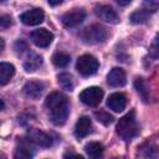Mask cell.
<instances>
[{
    "label": "cell",
    "mask_w": 159,
    "mask_h": 159,
    "mask_svg": "<svg viewBox=\"0 0 159 159\" xmlns=\"http://www.w3.org/2000/svg\"><path fill=\"white\" fill-rule=\"evenodd\" d=\"M45 106L48 109L50 119L55 125H62L66 123L70 106L68 99L65 94H62L61 92H51L45 101Z\"/></svg>",
    "instance_id": "6da1fadb"
},
{
    "label": "cell",
    "mask_w": 159,
    "mask_h": 159,
    "mask_svg": "<svg viewBox=\"0 0 159 159\" xmlns=\"http://www.w3.org/2000/svg\"><path fill=\"white\" fill-rule=\"evenodd\" d=\"M117 134L123 140H130L138 134V125L135 120V113L134 111H130L125 116H123L119 122L117 123Z\"/></svg>",
    "instance_id": "7a4b0ae2"
},
{
    "label": "cell",
    "mask_w": 159,
    "mask_h": 159,
    "mask_svg": "<svg viewBox=\"0 0 159 159\" xmlns=\"http://www.w3.org/2000/svg\"><path fill=\"white\" fill-rule=\"evenodd\" d=\"M98 66H99L98 60L89 53L80 56L77 60V63H76V68H77L78 73L82 75L83 77H88V76L94 75L98 70Z\"/></svg>",
    "instance_id": "3957f363"
},
{
    "label": "cell",
    "mask_w": 159,
    "mask_h": 159,
    "mask_svg": "<svg viewBox=\"0 0 159 159\" xmlns=\"http://www.w3.org/2000/svg\"><path fill=\"white\" fill-rule=\"evenodd\" d=\"M81 36H82L83 41L87 43H99L107 39V31L102 25L94 24V25H91L89 27H87L82 32Z\"/></svg>",
    "instance_id": "277c9868"
},
{
    "label": "cell",
    "mask_w": 159,
    "mask_h": 159,
    "mask_svg": "<svg viewBox=\"0 0 159 159\" xmlns=\"http://www.w3.org/2000/svg\"><path fill=\"white\" fill-rule=\"evenodd\" d=\"M102 98H103V89L99 87H96V86L88 87L80 93L81 102L84 103L86 106H89V107L98 106L101 103Z\"/></svg>",
    "instance_id": "5b68a950"
},
{
    "label": "cell",
    "mask_w": 159,
    "mask_h": 159,
    "mask_svg": "<svg viewBox=\"0 0 159 159\" xmlns=\"http://www.w3.org/2000/svg\"><path fill=\"white\" fill-rule=\"evenodd\" d=\"M30 39L39 47H47L53 40V35L46 29H37L30 34Z\"/></svg>",
    "instance_id": "8992f818"
},
{
    "label": "cell",
    "mask_w": 159,
    "mask_h": 159,
    "mask_svg": "<svg viewBox=\"0 0 159 159\" xmlns=\"http://www.w3.org/2000/svg\"><path fill=\"white\" fill-rule=\"evenodd\" d=\"M45 14L41 9H31L29 11H25L20 15V20L22 24L27 26H35L43 21Z\"/></svg>",
    "instance_id": "52a82bcc"
},
{
    "label": "cell",
    "mask_w": 159,
    "mask_h": 159,
    "mask_svg": "<svg viewBox=\"0 0 159 159\" xmlns=\"http://www.w3.org/2000/svg\"><path fill=\"white\" fill-rule=\"evenodd\" d=\"M27 137H29L30 142H32V143H35V144H37L40 147L47 148V147H50L52 144L51 137L47 133H45V132H42V130L37 129V128H31L27 132Z\"/></svg>",
    "instance_id": "ba28073f"
},
{
    "label": "cell",
    "mask_w": 159,
    "mask_h": 159,
    "mask_svg": "<svg viewBox=\"0 0 159 159\" xmlns=\"http://www.w3.org/2000/svg\"><path fill=\"white\" fill-rule=\"evenodd\" d=\"M84 19H86V12L83 10L75 9L72 11L66 12L62 16V24L66 27H75V26L80 25Z\"/></svg>",
    "instance_id": "9c48e42d"
},
{
    "label": "cell",
    "mask_w": 159,
    "mask_h": 159,
    "mask_svg": "<svg viewBox=\"0 0 159 159\" xmlns=\"http://www.w3.org/2000/svg\"><path fill=\"white\" fill-rule=\"evenodd\" d=\"M96 15L106 21V22H109V24H117L119 17H118V14L116 12V10L108 5H98L96 6Z\"/></svg>",
    "instance_id": "30bf717a"
},
{
    "label": "cell",
    "mask_w": 159,
    "mask_h": 159,
    "mask_svg": "<svg viewBox=\"0 0 159 159\" xmlns=\"http://www.w3.org/2000/svg\"><path fill=\"white\" fill-rule=\"evenodd\" d=\"M107 82L112 87H122V86H124L125 82H127L125 72L119 67L112 68L109 71V73L107 75Z\"/></svg>",
    "instance_id": "8fae6325"
},
{
    "label": "cell",
    "mask_w": 159,
    "mask_h": 159,
    "mask_svg": "<svg viewBox=\"0 0 159 159\" xmlns=\"http://www.w3.org/2000/svg\"><path fill=\"white\" fill-rule=\"evenodd\" d=\"M107 106L114 112H122L127 106V97L123 93H113L108 97Z\"/></svg>",
    "instance_id": "7c38bea8"
},
{
    "label": "cell",
    "mask_w": 159,
    "mask_h": 159,
    "mask_svg": "<svg viewBox=\"0 0 159 159\" xmlns=\"http://www.w3.org/2000/svg\"><path fill=\"white\" fill-rule=\"evenodd\" d=\"M43 83L40 82V81H29L25 83L24 86V93L30 97V98H34V99H37L42 92H43Z\"/></svg>",
    "instance_id": "4fadbf2b"
},
{
    "label": "cell",
    "mask_w": 159,
    "mask_h": 159,
    "mask_svg": "<svg viewBox=\"0 0 159 159\" xmlns=\"http://www.w3.org/2000/svg\"><path fill=\"white\" fill-rule=\"evenodd\" d=\"M91 128H92V122L88 117L83 116V117H80L78 120L76 122V125H75V135L81 139V138H84L87 134H89L91 132Z\"/></svg>",
    "instance_id": "5bb4252c"
},
{
    "label": "cell",
    "mask_w": 159,
    "mask_h": 159,
    "mask_svg": "<svg viewBox=\"0 0 159 159\" xmlns=\"http://www.w3.org/2000/svg\"><path fill=\"white\" fill-rule=\"evenodd\" d=\"M15 73V67L7 62H0V86L10 82Z\"/></svg>",
    "instance_id": "9a60e30c"
},
{
    "label": "cell",
    "mask_w": 159,
    "mask_h": 159,
    "mask_svg": "<svg viewBox=\"0 0 159 159\" xmlns=\"http://www.w3.org/2000/svg\"><path fill=\"white\" fill-rule=\"evenodd\" d=\"M41 65H42V57L39 56L37 53L31 52V53L27 56L26 61L24 62V68H25L27 72H34V71H36Z\"/></svg>",
    "instance_id": "2e32d148"
},
{
    "label": "cell",
    "mask_w": 159,
    "mask_h": 159,
    "mask_svg": "<svg viewBox=\"0 0 159 159\" xmlns=\"http://www.w3.org/2000/svg\"><path fill=\"white\" fill-rule=\"evenodd\" d=\"M84 149H86V153L92 159H97L103 153V145L101 143H98V142H89L88 144H86Z\"/></svg>",
    "instance_id": "e0dca14e"
},
{
    "label": "cell",
    "mask_w": 159,
    "mask_h": 159,
    "mask_svg": "<svg viewBox=\"0 0 159 159\" xmlns=\"http://www.w3.org/2000/svg\"><path fill=\"white\" fill-rule=\"evenodd\" d=\"M14 159H32L31 149H30L25 143H21V144L17 145L16 149H15Z\"/></svg>",
    "instance_id": "ac0fdd59"
},
{
    "label": "cell",
    "mask_w": 159,
    "mask_h": 159,
    "mask_svg": "<svg viewBox=\"0 0 159 159\" xmlns=\"http://www.w3.org/2000/svg\"><path fill=\"white\" fill-rule=\"evenodd\" d=\"M71 61V57L70 55L65 53V52H56L53 56H52V63L56 66V67H66Z\"/></svg>",
    "instance_id": "d6986e66"
},
{
    "label": "cell",
    "mask_w": 159,
    "mask_h": 159,
    "mask_svg": "<svg viewBox=\"0 0 159 159\" xmlns=\"http://www.w3.org/2000/svg\"><path fill=\"white\" fill-rule=\"evenodd\" d=\"M148 17H149V12L145 11L144 9L143 10H137L134 11L132 15H130V21L133 24H144L148 21Z\"/></svg>",
    "instance_id": "ffe728a7"
},
{
    "label": "cell",
    "mask_w": 159,
    "mask_h": 159,
    "mask_svg": "<svg viewBox=\"0 0 159 159\" xmlns=\"http://www.w3.org/2000/svg\"><path fill=\"white\" fill-rule=\"evenodd\" d=\"M58 83L63 89L67 91H72L73 89V81H72V76L68 73H61L58 75Z\"/></svg>",
    "instance_id": "44dd1931"
},
{
    "label": "cell",
    "mask_w": 159,
    "mask_h": 159,
    "mask_svg": "<svg viewBox=\"0 0 159 159\" xmlns=\"http://www.w3.org/2000/svg\"><path fill=\"white\" fill-rule=\"evenodd\" d=\"M140 154L144 158H155L157 157V147L150 145L149 142H147L140 147Z\"/></svg>",
    "instance_id": "7402d4cb"
},
{
    "label": "cell",
    "mask_w": 159,
    "mask_h": 159,
    "mask_svg": "<svg viewBox=\"0 0 159 159\" xmlns=\"http://www.w3.org/2000/svg\"><path fill=\"white\" fill-rule=\"evenodd\" d=\"M94 117L97 118L98 122H101V123L104 124V125H108V124H111V123L113 122V117H112L109 113L104 112V111L94 112Z\"/></svg>",
    "instance_id": "603a6c76"
},
{
    "label": "cell",
    "mask_w": 159,
    "mask_h": 159,
    "mask_svg": "<svg viewBox=\"0 0 159 159\" xmlns=\"http://www.w3.org/2000/svg\"><path fill=\"white\" fill-rule=\"evenodd\" d=\"M134 86H135V88H137V91L143 96V98L145 99L147 98V87H145V83H144V81L142 80V78H137L135 80V82H134Z\"/></svg>",
    "instance_id": "cb8c5ba5"
},
{
    "label": "cell",
    "mask_w": 159,
    "mask_h": 159,
    "mask_svg": "<svg viewBox=\"0 0 159 159\" xmlns=\"http://www.w3.org/2000/svg\"><path fill=\"white\" fill-rule=\"evenodd\" d=\"M144 5L147 6V9H144L145 11H150V12H155L158 9V1H147L144 2Z\"/></svg>",
    "instance_id": "d4e9b609"
},
{
    "label": "cell",
    "mask_w": 159,
    "mask_h": 159,
    "mask_svg": "<svg viewBox=\"0 0 159 159\" xmlns=\"http://www.w3.org/2000/svg\"><path fill=\"white\" fill-rule=\"evenodd\" d=\"M11 25V17L9 15H1L0 16V26L1 27H9Z\"/></svg>",
    "instance_id": "484cf974"
},
{
    "label": "cell",
    "mask_w": 159,
    "mask_h": 159,
    "mask_svg": "<svg viewBox=\"0 0 159 159\" xmlns=\"http://www.w3.org/2000/svg\"><path fill=\"white\" fill-rule=\"evenodd\" d=\"M63 159H84V158H83V157H81L80 154L73 153V152H67V153H65Z\"/></svg>",
    "instance_id": "4316f807"
},
{
    "label": "cell",
    "mask_w": 159,
    "mask_h": 159,
    "mask_svg": "<svg viewBox=\"0 0 159 159\" xmlns=\"http://www.w3.org/2000/svg\"><path fill=\"white\" fill-rule=\"evenodd\" d=\"M157 39L154 40V42H153V45H152V50H150V53H152V56L154 57V58H157V56H158V53H157Z\"/></svg>",
    "instance_id": "83f0119b"
},
{
    "label": "cell",
    "mask_w": 159,
    "mask_h": 159,
    "mask_svg": "<svg viewBox=\"0 0 159 159\" xmlns=\"http://www.w3.org/2000/svg\"><path fill=\"white\" fill-rule=\"evenodd\" d=\"M62 1L61 0H58V1H48V5H51V6H55V5H60Z\"/></svg>",
    "instance_id": "f1b7e54d"
},
{
    "label": "cell",
    "mask_w": 159,
    "mask_h": 159,
    "mask_svg": "<svg viewBox=\"0 0 159 159\" xmlns=\"http://www.w3.org/2000/svg\"><path fill=\"white\" fill-rule=\"evenodd\" d=\"M4 46H5V43H4V40L0 37V52L4 50Z\"/></svg>",
    "instance_id": "f546056e"
},
{
    "label": "cell",
    "mask_w": 159,
    "mask_h": 159,
    "mask_svg": "<svg viewBox=\"0 0 159 159\" xmlns=\"http://www.w3.org/2000/svg\"><path fill=\"white\" fill-rule=\"evenodd\" d=\"M119 5H127V4H130V1H117Z\"/></svg>",
    "instance_id": "4dcf8cb0"
},
{
    "label": "cell",
    "mask_w": 159,
    "mask_h": 159,
    "mask_svg": "<svg viewBox=\"0 0 159 159\" xmlns=\"http://www.w3.org/2000/svg\"><path fill=\"white\" fill-rule=\"evenodd\" d=\"M0 109H4V102H2V99H0Z\"/></svg>",
    "instance_id": "1f68e13d"
}]
</instances>
